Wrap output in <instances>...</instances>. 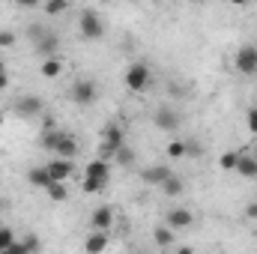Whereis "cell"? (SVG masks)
<instances>
[{
  "mask_svg": "<svg viewBox=\"0 0 257 254\" xmlns=\"http://www.w3.org/2000/svg\"><path fill=\"white\" fill-rule=\"evenodd\" d=\"M189 156V147L183 141H171L168 144V159H186Z\"/></svg>",
  "mask_w": 257,
  "mask_h": 254,
  "instance_id": "obj_22",
  "label": "cell"
},
{
  "mask_svg": "<svg viewBox=\"0 0 257 254\" xmlns=\"http://www.w3.org/2000/svg\"><path fill=\"white\" fill-rule=\"evenodd\" d=\"M69 96H72V102H75V105L87 108V105H93V102H96L99 90H96V84H93L90 78H81V81H75V84H72Z\"/></svg>",
  "mask_w": 257,
  "mask_h": 254,
  "instance_id": "obj_6",
  "label": "cell"
},
{
  "mask_svg": "<svg viewBox=\"0 0 257 254\" xmlns=\"http://www.w3.org/2000/svg\"><path fill=\"white\" fill-rule=\"evenodd\" d=\"M45 194H48V197H51L54 203H63L66 197H69V191H66V183H57V180H54V183H48Z\"/></svg>",
  "mask_w": 257,
  "mask_h": 254,
  "instance_id": "obj_20",
  "label": "cell"
},
{
  "mask_svg": "<svg viewBox=\"0 0 257 254\" xmlns=\"http://www.w3.org/2000/svg\"><path fill=\"white\" fill-rule=\"evenodd\" d=\"M0 72H6V66H3V60H0Z\"/></svg>",
  "mask_w": 257,
  "mask_h": 254,
  "instance_id": "obj_34",
  "label": "cell"
},
{
  "mask_svg": "<svg viewBox=\"0 0 257 254\" xmlns=\"http://www.w3.org/2000/svg\"><path fill=\"white\" fill-rule=\"evenodd\" d=\"M90 227L93 230H111L114 227V209L111 206H96L90 215Z\"/></svg>",
  "mask_w": 257,
  "mask_h": 254,
  "instance_id": "obj_12",
  "label": "cell"
},
{
  "mask_svg": "<svg viewBox=\"0 0 257 254\" xmlns=\"http://www.w3.org/2000/svg\"><path fill=\"white\" fill-rule=\"evenodd\" d=\"M123 81H126V87L132 90V93H144V90L150 87V81H153L150 66L147 63H132L126 69V75H123Z\"/></svg>",
  "mask_w": 257,
  "mask_h": 254,
  "instance_id": "obj_4",
  "label": "cell"
},
{
  "mask_svg": "<svg viewBox=\"0 0 257 254\" xmlns=\"http://www.w3.org/2000/svg\"><path fill=\"white\" fill-rule=\"evenodd\" d=\"M99 3H108V0H99Z\"/></svg>",
  "mask_w": 257,
  "mask_h": 254,
  "instance_id": "obj_36",
  "label": "cell"
},
{
  "mask_svg": "<svg viewBox=\"0 0 257 254\" xmlns=\"http://www.w3.org/2000/svg\"><path fill=\"white\" fill-rule=\"evenodd\" d=\"M15 3H18L21 9H36V6H39L42 0H15Z\"/></svg>",
  "mask_w": 257,
  "mask_h": 254,
  "instance_id": "obj_30",
  "label": "cell"
},
{
  "mask_svg": "<svg viewBox=\"0 0 257 254\" xmlns=\"http://www.w3.org/2000/svg\"><path fill=\"white\" fill-rule=\"evenodd\" d=\"M6 87H9V75H6V72H0V93H3Z\"/></svg>",
  "mask_w": 257,
  "mask_h": 254,
  "instance_id": "obj_32",
  "label": "cell"
},
{
  "mask_svg": "<svg viewBox=\"0 0 257 254\" xmlns=\"http://www.w3.org/2000/svg\"><path fill=\"white\" fill-rule=\"evenodd\" d=\"M27 183H30L33 189H48V183H54L51 174H48V165H36V168H30V171H27Z\"/></svg>",
  "mask_w": 257,
  "mask_h": 254,
  "instance_id": "obj_14",
  "label": "cell"
},
{
  "mask_svg": "<svg viewBox=\"0 0 257 254\" xmlns=\"http://www.w3.org/2000/svg\"><path fill=\"white\" fill-rule=\"evenodd\" d=\"M236 159H239V153L227 150V153H221V159H218V168H221V171H233V168H236Z\"/></svg>",
  "mask_w": 257,
  "mask_h": 254,
  "instance_id": "obj_25",
  "label": "cell"
},
{
  "mask_svg": "<svg viewBox=\"0 0 257 254\" xmlns=\"http://www.w3.org/2000/svg\"><path fill=\"white\" fill-rule=\"evenodd\" d=\"M0 120H3V117H0Z\"/></svg>",
  "mask_w": 257,
  "mask_h": 254,
  "instance_id": "obj_38",
  "label": "cell"
},
{
  "mask_svg": "<svg viewBox=\"0 0 257 254\" xmlns=\"http://www.w3.org/2000/svg\"><path fill=\"white\" fill-rule=\"evenodd\" d=\"M48 174H51V180L66 183V180L75 174V168H72V159H60V156H54V159L48 162Z\"/></svg>",
  "mask_w": 257,
  "mask_h": 254,
  "instance_id": "obj_10",
  "label": "cell"
},
{
  "mask_svg": "<svg viewBox=\"0 0 257 254\" xmlns=\"http://www.w3.org/2000/svg\"><path fill=\"white\" fill-rule=\"evenodd\" d=\"M123 144H126V138H123V126H117V123H108V126L102 129L99 156H102V159H114L117 147H123Z\"/></svg>",
  "mask_w": 257,
  "mask_h": 254,
  "instance_id": "obj_3",
  "label": "cell"
},
{
  "mask_svg": "<svg viewBox=\"0 0 257 254\" xmlns=\"http://www.w3.org/2000/svg\"><path fill=\"white\" fill-rule=\"evenodd\" d=\"M194 215L186 209V206H177V209H171L168 212V218H165V224L168 227H174V230H186V227H192Z\"/></svg>",
  "mask_w": 257,
  "mask_h": 254,
  "instance_id": "obj_13",
  "label": "cell"
},
{
  "mask_svg": "<svg viewBox=\"0 0 257 254\" xmlns=\"http://www.w3.org/2000/svg\"><path fill=\"white\" fill-rule=\"evenodd\" d=\"M245 215H248V218H257V200H254V203H248V206H245Z\"/></svg>",
  "mask_w": 257,
  "mask_h": 254,
  "instance_id": "obj_31",
  "label": "cell"
},
{
  "mask_svg": "<svg viewBox=\"0 0 257 254\" xmlns=\"http://www.w3.org/2000/svg\"><path fill=\"white\" fill-rule=\"evenodd\" d=\"M230 3H233V6H248L251 0H230Z\"/></svg>",
  "mask_w": 257,
  "mask_h": 254,
  "instance_id": "obj_33",
  "label": "cell"
},
{
  "mask_svg": "<svg viewBox=\"0 0 257 254\" xmlns=\"http://www.w3.org/2000/svg\"><path fill=\"white\" fill-rule=\"evenodd\" d=\"M153 239H156V245L159 248H171L174 242H177V236H174V227H159V230H153Z\"/></svg>",
  "mask_w": 257,
  "mask_h": 254,
  "instance_id": "obj_18",
  "label": "cell"
},
{
  "mask_svg": "<svg viewBox=\"0 0 257 254\" xmlns=\"http://www.w3.org/2000/svg\"><path fill=\"white\" fill-rule=\"evenodd\" d=\"M239 177H245V180H254L257 177V159L251 153H239V159H236V168H233Z\"/></svg>",
  "mask_w": 257,
  "mask_h": 254,
  "instance_id": "obj_15",
  "label": "cell"
},
{
  "mask_svg": "<svg viewBox=\"0 0 257 254\" xmlns=\"http://www.w3.org/2000/svg\"><path fill=\"white\" fill-rule=\"evenodd\" d=\"M84 177H93V180H102V183H111V159H93L87 168H84Z\"/></svg>",
  "mask_w": 257,
  "mask_h": 254,
  "instance_id": "obj_9",
  "label": "cell"
},
{
  "mask_svg": "<svg viewBox=\"0 0 257 254\" xmlns=\"http://www.w3.org/2000/svg\"><path fill=\"white\" fill-rule=\"evenodd\" d=\"M233 69L245 78H254L257 75V45H242L236 54H233Z\"/></svg>",
  "mask_w": 257,
  "mask_h": 254,
  "instance_id": "obj_5",
  "label": "cell"
},
{
  "mask_svg": "<svg viewBox=\"0 0 257 254\" xmlns=\"http://www.w3.org/2000/svg\"><path fill=\"white\" fill-rule=\"evenodd\" d=\"M194 3H200V0H194Z\"/></svg>",
  "mask_w": 257,
  "mask_h": 254,
  "instance_id": "obj_37",
  "label": "cell"
},
{
  "mask_svg": "<svg viewBox=\"0 0 257 254\" xmlns=\"http://www.w3.org/2000/svg\"><path fill=\"white\" fill-rule=\"evenodd\" d=\"M108 183H102V180H93V177H84V183H81V191L84 194H102Z\"/></svg>",
  "mask_w": 257,
  "mask_h": 254,
  "instance_id": "obj_21",
  "label": "cell"
},
{
  "mask_svg": "<svg viewBox=\"0 0 257 254\" xmlns=\"http://www.w3.org/2000/svg\"><path fill=\"white\" fill-rule=\"evenodd\" d=\"M69 9V0H45V15H63Z\"/></svg>",
  "mask_w": 257,
  "mask_h": 254,
  "instance_id": "obj_24",
  "label": "cell"
},
{
  "mask_svg": "<svg viewBox=\"0 0 257 254\" xmlns=\"http://www.w3.org/2000/svg\"><path fill=\"white\" fill-rule=\"evenodd\" d=\"M159 189L165 191V194H168V197H180V194H183V180H180V177H174V174H171V177H168V180H165V183H162V186H159Z\"/></svg>",
  "mask_w": 257,
  "mask_h": 254,
  "instance_id": "obj_19",
  "label": "cell"
},
{
  "mask_svg": "<svg viewBox=\"0 0 257 254\" xmlns=\"http://www.w3.org/2000/svg\"><path fill=\"white\" fill-rule=\"evenodd\" d=\"M15 45V33L12 30H0V48H12Z\"/></svg>",
  "mask_w": 257,
  "mask_h": 254,
  "instance_id": "obj_27",
  "label": "cell"
},
{
  "mask_svg": "<svg viewBox=\"0 0 257 254\" xmlns=\"http://www.w3.org/2000/svg\"><path fill=\"white\" fill-rule=\"evenodd\" d=\"M12 111H15V117H21V120H36V117L45 111V102H42L39 96H21V99H15Z\"/></svg>",
  "mask_w": 257,
  "mask_h": 254,
  "instance_id": "obj_7",
  "label": "cell"
},
{
  "mask_svg": "<svg viewBox=\"0 0 257 254\" xmlns=\"http://www.w3.org/2000/svg\"><path fill=\"white\" fill-rule=\"evenodd\" d=\"M114 162H117V165H132V162H135V150H132V147H126V144H123V147H117Z\"/></svg>",
  "mask_w": 257,
  "mask_h": 254,
  "instance_id": "obj_23",
  "label": "cell"
},
{
  "mask_svg": "<svg viewBox=\"0 0 257 254\" xmlns=\"http://www.w3.org/2000/svg\"><path fill=\"white\" fill-rule=\"evenodd\" d=\"M12 239H15V233L9 227H0V254H6V248L12 245Z\"/></svg>",
  "mask_w": 257,
  "mask_h": 254,
  "instance_id": "obj_26",
  "label": "cell"
},
{
  "mask_svg": "<svg viewBox=\"0 0 257 254\" xmlns=\"http://www.w3.org/2000/svg\"><path fill=\"white\" fill-rule=\"evenodd\" d=\"M39 72L45 75V78H57L60 72H63V60H60V54H48L42 66H39Z\"/></svg>",
  "mask_w": 257,
  "mask_h": 254,
  "instance_id": "obj_17",
  "label": "cell"
},
{
  "mask_svg": "<svg viewBox=\"0 0 257 254\" xmlns=\"http://www.w3.org/2000/svg\"><path fill=\"white\" fill-rule=\"evenodd\" d=\"M42 147L51 153V156H60V159H75L78 156V144L69 132L60 129H45L42 132Z\"/></svg>",
  "mask_w": 257,
  "mask_h": 254,
  "instance_id": "obj_1",
  "label": "cell"
},
{
  "mask_svg": "<svg viewBox=\"0 0 257 254\" xmlns=\"http://www.w3.org/2000/svg\"><path fill=\"white\" fill-rule=\"evenodd\" d=\"M78 30H81V39L96 42V39H102V36H105V21L99 18V12L84 9V12H81V18H78Z\"/></svg>",
  "mask_w": 257,
  "mask_h": 254,
  "instance_id": "obj_2",
  "label": "cell"
},
{
  "mask_svg": "<svg viewBox=\"0 0 257 254\" xmlns=\"http://www.w3.org/2000/svg\"><path fill=\"white\" fill-rule=\"evenodd\" d=\"M24 245H27V251H39V248H42V242H39L36 236H27V239H24Z\"/></svg>",
  "mask_w": 257,
  "mask_h": 254,
  "instance_id": "obj_29",
  "label": "cell"
},
{
  "mask_svg": "<svg viewBox=\"0 0 257 254\" xmlns=\"http://www.w3.org/2000/svg\"><path fill=\"white\" fill-rule=\"evenodd\" d=\"M171 174H174V171H171L168 165H150V168H144V171H141V180H144L147 186H162Z\"/></svg>",
  "mask_w": 257,
  "mask_h": 254,
  "instance_id": "obj_11",
  "label": "cell"
},
{
  "mask_svg": "<svg viewBox=\"0 0 257 254\" xmlns=\"http://www.w3.org/2000/svg\"><path fill=\"white\" fill-rule=\"evenodd\" d=\"M153 123H156V129H162V132H177V129L183 126V117L174 108H159L153 114Z\"/></svg>",
  "mask_w": 257,
  "mask_h": 254,
  "instance_id": "obj_8",
  "label": "cell"
},
{
  "mask_svg": "<svg viewBox=\"0 0 257 254\" xmlns=\"http://www.w3.org/2000/svg\"><path fill=\"white\" fill-rule=\"evenodd\" d=\"M251 156H254V159H257V150H254V153H251Z\"/></svg>",
  "mask_w": 257,
  "mask_h": 254,
  "instance_id": "obj_35",
  "label": "cell"
},
{
  "mask_svg": "<svg viewBox=\"0 0 257 254\" xmlns=\"http://www.w3.org/2000/svg\"><path fill=\"white\" fill-rule=\"evenodd\" d=\"M248 132H251V135H257V105L248 111Z\"/></svg>",
  "mask_w": 257,
  "mask_h": 254,
  "instance_id": "obj_28",
  "label": "cell"
},
{
  "mask_svg": "<svg viewBox=\"0 0 257 254\" xmlns=\"http://www.w3.org/2000/svg\"><path fill=\"white\" fill-rule=\"evenodd\" d=\"M108 248V230H93L87 239H84V251L90 254H99Z\"/></svg>",
  "mask_w": 257,
  "mask_h": 254,
  "instance_id": "obj_16",
  "label": "cell"
}]
</instances>
